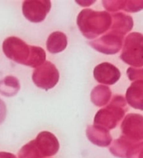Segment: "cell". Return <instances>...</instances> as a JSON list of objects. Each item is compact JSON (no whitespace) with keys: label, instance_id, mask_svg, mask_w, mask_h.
I'll use <instances>...</instances> for the list:
<instances>
[{"label":"cell","instance_id":"1","mask_svg":"<svg viewBox=\"0 0 143 158\" xmlns=\"http://www.w3.org/2000/svg\"><path fill=\"white\" fill-rule=\"evenodd\" d=\"M6 117V106L5 102L0 98V125L3 123Z\"/></svg>","mask_w":143,"mask_h":158}]
</instances>
